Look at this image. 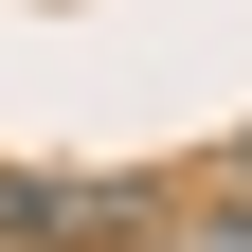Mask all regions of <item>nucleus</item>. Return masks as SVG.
Wrapping results in <instances>:
<instances>
[{"label":"nucleus","instance_id":"1","mask_svg":"<svg viewBox=\"0 0 252 252\" xmlns=\"http://www.w3.org/2000/svg\"><path fill=\"white\" fill-rule=\"evenodd\" d=\"M234 198H252V126H234Z\"/></svg>","mask_w":252,"mask_h":252}]
</instances>
